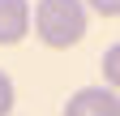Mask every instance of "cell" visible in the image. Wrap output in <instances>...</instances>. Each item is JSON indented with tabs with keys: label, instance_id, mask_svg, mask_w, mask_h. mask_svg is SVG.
Here are the masks:
<instances>
[{
	"label": "cell",
	"instance_id": "6",
	"mask_svg": "<svg viewBox=\"0 0 120 116\" xmlns=\"http://www.w3.org/2000/svg\"><path fill=\"white\" fill-rule=\"evenodd\" d=\"M82 4H90L99 17H120V0H82Z\"/></svg>",
	"mask_w": 120,
	"mask_h": 116
},
{
	"label": "cell",
	"instance_id": "2",
	"mask_svg": "<svg viewBox=\"0 0 120 116\" xmlns=\"http://www.w3.org/2000/svg\"><path fill=\"white\" fill-rule=\"evenodd\" d=\"M60 116H120V95L107 86H82L77 95H69Z\"/></svg>",
	"mask_w": 120,
	"mask_h": 116
},
{
	"label": "cell",
	"instance_id": "4",
	"mask_svg": "<svg viewBox=\"0 0 120 116\" xmlns=\"http://www.w3.org/2000/svg\"><path fill=\"white\" fill-rule=\"evenodd\" d=\"M103 77H107V90H120V43L103 52Z\"/></svg>",
	"mask_w": 120,
	"mask_h": 116
},
{
	"label": "cell",
	"instance_id": "1",
	"mask_svg": "<svg viewBox=\"0 0 120 116\" xmlns=\"http://www.w3.org/2000/svg\"><path fill=\"white\" fill-rule=\"evenodd\" d=\"M34 35L47 47H73L86 35V4L82 0H39L34 4Z\"/></svg>",
	"mask_w": 120,
	"mask_h": 116
},
{
	"label": "cell",
	"instance_id": "5",
	"mask_svg": "<svg viewBox=\"0 0 120 116\" xmlns=\"http://www.w3.org/2000/svg\"><path fill=\"white\" fill-rule=\"evenodd\" d=\"M13 112V77L0 69V116H9Z\"/></svg>",
	"mask_w": 120,
	"mask_h": 116
},
{
	"label": "cell",
	"instance_id": "3",
	"mask_svg": "<svg viewBox=\"0 0 120 116\" xmlns=\"http://www.w3.org/2000/svg\"><path fill=\"white\" fill-rule=\"evenodd\" d=\"M34 13H30V0H0V43H22Z\"/></svg>",
	"mask_w": 120,
	"mask_h": 116
}]
</instances>
